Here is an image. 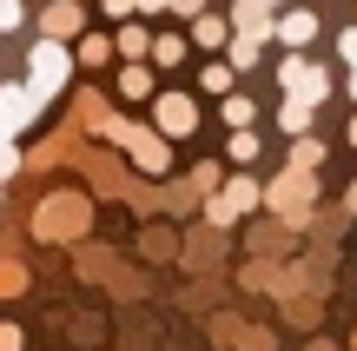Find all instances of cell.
<instances>
[{"mask_svg":"<svg viewBox=\"0 0 357 351\" xmlns=\"http://www.w3.org/2000/svg\"><path fill=\"white\" fill-rule=\"evenodd\" d=\"M278 87H284V100H305V106H318L324 93H331V80H324V66H311V60H298V53H284V66H278Z\"/></svg>","mask_w":357,"mask_h":351,"instance_id":"cell-1","label":"cell"},{"mask_svg":"<svg viewBox=\"0 0 357 351\" xmlns=\"http://www.w3.org/2000/svg\"><path fill=\"white\" fill-rule=\"evenodd\" d=\"M318 159H324V146H318V140H298V153H291V166H305V172H318Z\"/></svg>","mask_w":357,"mask_h":351,"instance_id":"cell-18","label":"cell"},{"mask_svg":"<svg viewBox=\"0 0 357 351\" xmlns=\"http://www.w3.org/2000/svg\"><path fill=\"white\" fill-rule=\"evenodd\" d=\"M231 159H258V140H252V133H245V126L231 133Z\"/></svg>","mask_w":357,"mask_h":351,"instance_id":"cell-20","label":"cell"},{"mask_svg":"<svg viewBox=\"0 0 357 351\" xmlns=\"http://www.w3.org/2000/svg\"><path fill=\"white\" fill-rule=\"evenodd\" d=\"M231 87V66H205V93H225Z\"/></svg>","mask_w":357,"mask_h":351,"instance_id":"cell-21","label":"cell"},{"mask_svg":"<svg viewBox=\"0 0 357 351\" xmlns=\"http://www.w3.org/2000/svg\"><path fill=\"white\" fill-rule=\"evenodd\" d=\"M153 47V40H146V27H126V33H119V53H146Z\"/></svg>","mask_w":357,"mask_h":351,"instance_id":"cell-19","label":"cell"},{"mask_svg":"<svg viewBox=\"0 0 357 351\" xmlns=\"http://www.w3.org/2000/svg\"><path fill=\"white\" fill-rule=\"evenodd\" d=\"M337 47H344V60L357 66V33H344V40H337Z\"/></svg>","mask_w":357,"mask_h":351,"instance_id":"cell-25","label":"cell"},{"mask_svg":"<svg viewBox=\"0 0 357 351\" xmlns=\"http://www.w3.org/2000/svg\"><path fill=\"white\" fill-rule=\"evenodd\" d=\"M153 60H159V66H178V60H185V40H172V33L153 40Z\"/></svg>","mask_w":357,"mask_h":351,"instance_id":"cell-15","label":"cell"},{"mask_svg":"<svg viewBox=\"0 0 357 351\" xmlns=\"http://www.w3.org/2000/svg\"><path fill=\"white\" fill-rule=\"evenodd\" d=\"M26 66H33V100H47V93H53V87L66 80L73 53H66L60 40H40V47H33V60H26Z\"/></svg>","mask_w":357,"mask_h":351,"instance_id":"cell-2","label":"cell"},{"mask_svg":"<svg viewBox=\"0 0 357 351\" xmlns=\"http://www.w3.org/2000/svg\"><path fill=\"white\" fill-rule=\"evenodd\" d=\"M166 7H178V13H199V7H205V0H166Z\"/></svg>","mask_w":357,"mask_h":351,"instance_id":"cell-26","label":"cell"},{"mask_svg":"<svg viewBox=\"0 0 357 351\" xmlns=\"http://www.w3.org/2000/svg\"><path fill=\"white\" fill-rule=\"evenodd\" d=\"M7 27H20V0H0V33Z\"/></svg>","mask_w":357,"mask_h":351,"instance_id":"cell-22","label":"cell"},{"mask_svg":"<svg viewBox=\"0 0 357 351\" xmlns=\"http://www.w3.org/2000/svg\"><path fill=\"white\" fill-rule=\"evenodd\" d=\"M106 133H113V140H126L132 159H139L146 172H166V140H153V133H132V126H119V119H106Z\"/></svg>","mask_w":357,"mask_h":351,"instance_id":"cell-4","label":"cell"},{"mask_svg":"<svg viewBox=\"0 0 357 351\" xmlns=\"http://www.w3.org/2000/svg\"><path fill=\"white\" fill-rule=\"evenodd\" d=\"M60 33H79V7H66V0L47 13V40H60Z\"/></svg>","mask_w":357,"mask_h":351,"instance_id":"cell-11","label":"cell"},{"mask_svg":"<svg viewBox=\"0 0 357 351\" xmlns=\"http://www.w3.org/2000/svg\"><path fill=\"white\" fill-rule=\"evenodd\" d=\"M265 199L284 212V219H305V206H311V172H305V166H291V172H284V179L271 186Z\"/></svg>","mask_w":357,"mask_h":351,"instance_id":"cell-3","label":"cell"},{"mask_svg":"<svg viewBox=\"0 0 357 351\" xmlns=\"http://www.w3.org/2000/svg\"><path fill=\"white\" fill-rule=\"evenodd\" d=\"M265 7H284V0H265Z\"/></svg>","mask_w":357,"mask_h":351,"instance_id":"cell-28","label":"cell"},{"mask_svg":"<svg viewBox=\"0 0 357 351\" xmlns=\"http://www.w3.org/2000/svg\"><path fill=\"white\" fill-rule=\"evenodd\" d=\"M278 126H284V133H305V126H311V106H305V100H284V106H278Z\"/></svg>","mask_w":357,"mask_h":351,"instance_id":"cell-12","label":"cell"},{"mask_svg":"<svg viewBox=\"0 0 357 351\" xmlns=\"http://www.w3.org/2000/svg\"><path fill=\"white\" fill-rule=\"evenodd\" d=\"M192 40L199 47H225V20L218 13H192Z\"/></svg>","mask_w":357,"mask_h":351,"instance_id":"cell-10","label":"cell"},{"mask_svg":"<svg viewBox=\"0 0 357 351\" xmlns=\"http://www.w3.org/2000/svg\"><path fill=\"white\" fill-rule=\"evenodd\" d=\"M258 47H265V40H231V66H258Z\"/></svg>","mask_w":357,"mask_h":351,"instance_id":"cell-17","label":"cell"},{"mask_svg":"<svg viewBox=\"0 0 357 351\" xmlns=\"http://www.w3.org/2000/svg\"><path fill=\"white\" fill-rule=\"evenodd\" d=\"M153 106H159V133H166V140H185V133L199 126V113H192L185 93H159Z\"/></svg>","mask_w":357,"mask_h":351,"instance_id":"cell-5","label":"cell"},{"mask_svg":"<svg viewBox=\"0 0 357 351\" xmlns=\"http://www.w3.org/2000/svg\"><path fill=\"white\" fill-rule=\"evenodd\" d=\"M351 146H357V126H351Z\"/></svg>","mask_w":357,"mask_h":351,"instance_id":"cell-30","label":"cell"},{"mask_svg":"<svg viewBox=\"0 0 357 351\" xmlns=\"http://www.w3.org/2000/svg\"><path fill=\"white\" fill-rule=\"evenodd\" d=\"M271 33H278L284 47H311V40H318V13H311V7H291V13L271 20Z\"/></svg>","mask_w":357,"mask_h":351,"instance_id":"cell-6","label":"cell"},{"mask_svg":"<svg viewBox=\"0 0 357 351\" xmlns=\"http://www.w3.org/2000/svg\"><path fill=\"white\" fill-rule=\"evenodd\" d=\"M132 7H139V13H159V7H166V0H132Z\"/></svg>","mask_w":357,"mask_h":351,"instance_id":"cell-27","label":"cell"},{"mask_svg":"<svg viewBox=\"0 0 357 351\" xmlns=\"http://www.w3.org/2000/svg\"><path fill=\"white\" fill-rule=\"evenodd\" d=\"M106 13H113V20H126V13H132V0H106Z\"/></svg>","mask_w":357,"mask_h":351,"instance_id":"cell-24","label":"cell"},{"mask_svg":"<svg viewBox=\"0 0 357 351\" xmlns=\"http://www.w3.org/2000/svg\"><path fill=\"white\" fill-rule=\"evenodd\" d=\"M119 87H126V100H146V93H153V73H146V66H126Z\"/></svg>","mask_w":357,"mask_h":351,"instance_id":"cell-13","label":"cell"},{"mask_svg":"<svg viewBox=\"0 0 357 351\" xmlns=\"http://www.w3.org/2000/svg\"><path fill=\"white\" fill-rule=\"evenodd\" d=\"M231 27H238L245 40H265L271 33V7L265 0H238V7H231Z\"/></svg>","mask_w":357,"mask_h":351,"instance_id":"cell-9","label":"cell"},{"mask_svg":"<svg viewBox=\"0 0 357 351\" xmlns=\"http://www.w3.org/2000/svg\"><path fill=\"white\" fill-rule=\"evenodd\" d=\"M106 53H113V40H106V33H86V40H79V60H86V66H100Z\"/></svg>","mask_w":357,"mask_h":351,"instance_id":"cell-14","label":"cell"},{"mask_svg":"<svg viewBox=\"0 0 357 351\" xmlns=\"http://www.w3.org/2000/svg\"><path fill=\"white\" fill-rule=\"evenodd\" d=\"M0 351H20V331L13 325H0Z\"/></svg>","mask_w":357,"mask_h":351,"instance_id":"cell-23","label":"cell"},{"mask_svg":"<svg viewBox=\"0 0 357 351\" xmlns=\"http://www.w3.org/2000/svg\"><path fill=\"white\" fill-rule=\"evenodd\" d=\"M225 126H252V100H245V93L225 100Z\"/></svg>","mask_w":357,"mask_h":351,"instance_id":"cell-16","label":"cell"},{"mask_svg":"<svg viewBox=\"0 0 357 351\" xmlns=\"http://www.w3.org/2000/svg\"><path fill=\"white\" fill-rule=\"evenodd\" d=\"M33 113V87H0V133L13 140V126H26Z\"/></svg>","mask_w":357,"mask_h":351,"instance_id":"cell-8","label":"cell"},{"mask_svg":"<svg viewBox=\"0 0 357 351\" xmlns=\"http://www.w3.org/2000/svg\"><path fill=\"white\" fill-rule=\"evenodd\" d=\"M252 206H258V186H252V179H231L225 193L212 199V219H218V225H231L238 212H252Z\"/></svg>","mask_w":357,"mask_h":351,"instance_id":"cell-7","label":"cell"},{"mask_svg":"<svg viewBox=\"0 0 357 351\" xmlns=\"http://www.w3.org/2000/svg\"><path fill=\"white\" fill-rule=\"evenodd\" d=\"M351 93H357V73H351Z\"/></svg>","mask_w":357,"mask_h":351,"instance_id":"cell-29","label":"cell"}]
</instances>
